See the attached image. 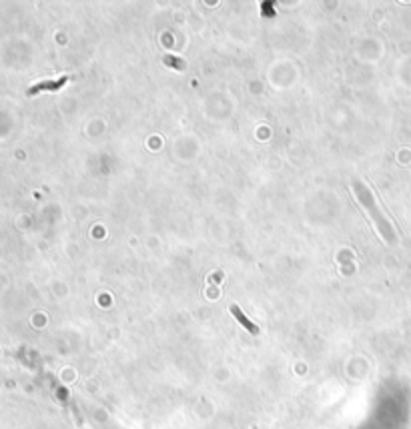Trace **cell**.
Listing matches in <instances>:
<instances>
[{"label": "cell", "instance_id": "obj_4", "mask_svg": "<svg viewBox=\"0 0 411 429\" xmlns=\"http://www.w3.org/2000/svg\"><path fill=\"white\" fill-rule=\"evenodd\" d=\"M163 60H165V64H167V66H175L177 70H183V68L187 66V64H185V60H181V58H177V56H171V54H167Z\"/></svg>", "mask_w": 411, "mask_h": 429}, {"label": "cell", "instance_id": "obj_3", "mask_svg": "<svg viewBox=\"0 0 411 429\" xmlns=\"http://www.w3.org/2000/svg\"><path fill=\"white\" fill-rule=\"evenodd\" d=\"M231 313H233V315H235V319H237V321H239L241 325H245V327H247V329H249L251 333H259L257 325H253V323H251V321H249V319L245 317V313H243V311H241V309H239L237 305H231Z\"/></svg>", "mask_w": 411, "mask_h": 429}, {"label": "cell", "instance_id": "obj_1", "mask_svg": "<svg viewBox=\"0 0 411 429\" xmlns=\"http://www.w3.org/2000/svg\"><path fill=\"white\" fill-rule=\"evenodd\" d=\"M355 191H357V195H359V199H361V205H363V207H371V201H373V199H371V193L365 191L361 185H357ZM371 213H373V217H375V223H377L379 231H381V233L385 231V237L391 239V229H389V225L385 223V219H381V214H377V211H375L373 207H371Z\"/></svg>", "mask_w": 411, "mask_h": 429}, {"label": "cell", "instance_id": "obj_2", "mask_svg": "<svg viewBox=\"0 0 411 429\" xmlns=\"http://www.w3.org/2000/svg\"><path fill=\"white\" fill-rule=\"evenodd\" d=\"M66 83H68V77H62V79H58V81L40 83V85H36V87L30 89V95H36V93H40V91H58V89H62Z\"/></svg>", "mask_w": 411, "mask_h": 429}]
</instances>
